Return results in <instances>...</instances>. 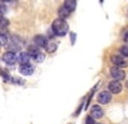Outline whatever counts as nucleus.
I'll list each match as a JSON object with an SVG mask.
<instances>
[{
  "label": "nucleus",
  "instance_id": "14",
  "mask_svg": "<svg viewBox=\"0 0 128 124\" xmlns=\"http://www.w3.org/2000/svg\"><path fill=\"white\" fill-rule=\"evenodd\" d=\"M6 49H8V51H13V53H16V51L20 50V45L17 44V42H8Z\"/></svg>",
  "mask_w": 128,
  "mask_h": 124
},
{
  "label": "nucleus",
  "instance_id": "4",
  "mask_svg": "<svg viewBox=\"0 0 128 124\" xmlns=\"http://www.w3.org/2000/svg\"><path fill=\"white\" fill-rule=\"evenodd\" d=\"M2 59H3L4 63L8 64V65H14L18 61V56H17L16 53H13V51H6V53H4Z\"/></svg>",
  "mask_w": 128,
  "mask_h": 124
},
{
  "label": "nucleus",
  "instance_id": "20",
  "mask_svg": "<svg viewBox=\"0 0 128 124\" xmlns=\"http://www.w3.org/2000/svg\"><path fill=\"white\" fill-rule=\"evenodd\" d=\"M95 120H96V119H94L91 115H87V117H86V124H96Z\"/></svg>",
  "mask_w": 128,
  "mask_h": 124
},
{
  "label": "nucleus",
  "instance_id": "16",
  "mask_svg": "<svg viewBox=\"0 0 128 124\" xmlns=\"http://www.w3.org/2000/svg\"><path fill=\"white\" fill-rule=\"evenodd\" d=\"M10 82H12L13 85H18V86H23L24 85V81L22 78H18V77H12Z\"/></svg>",
  "mask_w": 128,
  "mask_h": 124
},
{
  "label": "nucleus",
  "instance_id": "9",
  "mask_svg": "<svg viewBox=\"0 0 128 124\" xmlns=\"http://www.w3.org/2000/svg\"><path fill=\"white\" fill-rule=\"evenodd\" d=\"M98 101L99 104H109L112 101V94L109 91H101L98 95Z\"/></svg>",
  "mask_w": 128,
  "mask_h": 124
},
{
  "label": "nucleus",
  "instance_id": "1",
  "mask_svg": "<svg viewBox=\"0 0 128 124\" xmlns=\"http://www.w3.org/2000/svg\"><path fill=\"white\" fill-rule=\"evenodd\" d=\"M51 29H52V32H54V35H56L59 37H63V36H66L68 33L69 26L66 22V19L56 18V19H54V22H52V24H51Z\"/></svg>",
  "mask_w": 128,
  "mask_h": 124
},
{
  "label": "nucleus",
  "instance_id": "8",
  "mask_svg": "<svg viewBox=\"0 0 128 124\" xmlns=\"http://www.w3.org/2000/svg\"><path fill=\"white\" fill-rule=\"evenodd\" d=\"M90 115L94 119H101L104 117V111L99 105H92L91 109H90Z\"/></svg>",
  "mask_w": 128,
  "mask_h": 124
},
{
  "label": "nucleus",
  "instance_id": "19",
  "mask_svg": "<svg viewBox=\"0 0 128 124\" xmlns=\"http://www.w3.org/2000/svg\"><path fill=\"white\" fill-rule=\"evenodd\" d=\"M0 23H2V28H6L8 26H9V20L8 19H5L4 17H2V18H0Z\"/></svg>",
  "mask_w": 128,
  "mask_h": 124
},
{
  "label": "nucleus",
  "instance_id": "22",
  "mask_svg": "<svg viewBox=\"0 0 128 124\" xmlns=\"http://www.w3.org/2000/svg\"><path fill=\"white\" fill-rule=\"evenodd\" d=\"M70 41H72V45H74V42H76V33L74 32L70 33Z\"/></svg>",
  "mask_w": 128,
  "mask_h": 124
},
{
  "label": "nucleus",
  "instance_id": "3",
  "mask_svg": "<svg viewBox=\"0 0 128 124\" xmlns=\"http://www.w3.org/2000/svg\"><path fill=\"white\" fill-rule=\"evenodd\" d=\"M110 61H112V64L113 67H116V68H126L128 67V60L122 56L120 54H114L110 56Z\"/></svg>",
  "mask_w": 128,
  "mask_h": 124
},
{
  "label": "nucleus",
  "instance_id": "10",
  "mask_svg": "<svg viewBox=\"0 0 128 124\" xmlns=\"http://www.w3.org/2000/svg\"><path fill=\"white\" fill-rule=\"evenodd\" d=\"M34 72H35V67L31 64H24V65L19 67V73L23 76H32Z\"/></svg>",
  "mask_w": 128,
  "mask_h": 124
},
{
  "label": "nucleus",
  "instance_id": "2",
  "mask_svg": "<svg viewBox=\"0 0 128 124\" xmlns=\"http://www.w3.org/2000/svg\"><path fill=\"white\" fill-rule=\"evenodd\" d=\"M27 53L30 54V56L32 58V60H35L36 63H42V61L45 60V54L42 53V51L40 50L38 46H36L35 44L31 45L27 50Z\"/></svg>",
  "mask_w": 128,
  "mask_h": 124
},
{
  "label": "nucleus",
  "instance_id": "25",
  "mask_svg": "<svg viewBox=\"0 0 128 124\" xmlns=\"http://www.w3.org/2000/svg\"><path fill=\"white\" fill-rule=\"evenodd\" d=\"M104 3V0H100V4H102Z\"/></svg>",
  "mask_w": 128,
  "mask_h": 124
},
{
  "label": "nucleus",
  "instance_id": "15",
  "mask_svg": "<svg viewBox=\"0 0 128 124\" xmlns=\"http://www.w3.org/2000/svg\"><path fill=\"white\" fill-rule=\"evenodd\" d=\"M56 47H58V42H56V41H50L49 45H48L46 51H48V53H52V51L56 50Z\"/></svg>",
  "mask_w": 128,
  "mask_h": 124
},
{
  "label": "nucleus",
  "instance_id": "11",
  "mask_svg": "<svg viewBox=\"0 0 128 124\" xmlns=\"http://www.w3.org/2000/svg\"><path fill=\"white\" fill-rule=\"evenodd\" d=\"M32 60V58L30 56V54L28 53H20L19 55H18V61H19V64L20 65H24V64H30V61Z\"/></svg>",
  "mask_w": 128,
  "mask_h": 124
},
{
  "label": "nucleus",
  "instance_id": "12",
  "mask_svg": "<svg viewBox=\"0 0 128 124\" xmlns=\"http://www.w3.org/2000/svg\"><path fill=\"white\" fill-rule=\"evenodd\" d=\"M70 10H68L64 5H62L59 9H58V14H59V18H62V19H67L69 15H70Z\"/></svg>",
  "mask_w": 128,
  "mask_h": 124
},
{
  "label": "nucleus",
  "instance_id": "26",
  "mask_svg": "<svg viewBox=\"0 0 128 124\" xmlns=\"http://www.w3.org/2000/svg\"><path fill=\"white\" fill-rule=\"evenodd\" d=\"M96 124H101V123H96Z\"/></svg>",
  "mask_w": 128,
  "mask_h": 124
},
{
  "label": "nucleus",
  "instance_id": "18",
  "mask_svg": "<svg viewBox=\"0 0 128 124\" xmlns=\"http://www.w3.org/2000/svg\"><path fill=\"white\" fill-rule=\"evenodd\" d=\"M119 51H120V55H122V56H124V58H128V46L123 45V46L119 49Z\"/></svg>",
  "mask_w": 128,
  "mask_h": 124
},
{
  "label": "nucleus",
  "instance_id": "13",
  "mask_svg": "<svg viewBox=\"0 0 128 124\" xmlns=\"http://www.w3.org/2000/svg\"><path fill=\"white\" fill-rule=\"evenodd\" d=\"M64 6H66L68 10H70V12H74L77 8V0H64Z\"/></svg>",
  "mask_w": 128,
  "mask_h": 124
},
{
  "label": "nucleus",
  "instance_id": "6",
  "mask_svg": "<svg viewBox=\"0 0 128 124\" xmlns=\"http://www.w3.org/2000/svg\"><path fill=\"white\" fill-rule=\"evenodd\" d=\"M34 42L36 46H38L40 49H48V45H49V41H48V37L44 36V35H36L34 37Z\"/></svg>",
  "mask_w": 128,
  "mask_h": 124
},
{
  "label": "nucleus",
  "instance_id": "5",
  "mask_svg": "<svg viewBox=\"0 0 128 124\" xmlns=\"http://www.w3.org/2000/svg\"><path fill=\"white\" fill-rule=\"evenodd\" d=\"M110 76L114 81H123L126 78V73L122 68H116V67H112L110 68Z\"/></svg>",
  "mask_w": 128,
  "mask_h": 124
},
{
  "label": "nucleus",
  "instance_id": "7",
  "mask_svg": "<svg viewBox=\"0 0 128 124\" xmlns=\"http://www.w3.org/2000/svg\"><path fill=\"white\" fill-rule=\"evenodd\" d=\"M122 88H123V86H122V83L119 81H110L109 82V85H108V91L110 92V94H120L122 92Z\"/></svg>",
  "mask_w": 128,
  "mask_h": 124
},
{
  "label": "nucleus",
  "instance_id": "17",
  "mask_svg": "<svg viewBox=\"0 0 128 124\" xmlns=\"http://www.w3.org/2000/svg\"><path fill=\"white\" fill-rule=\"evenodd\" d=\"M2 78L4 82H10V79H12V77H9V73L5 69H2Z\"/></svg>",
  "mask_w": 128,
  "mask_h": 124
},
{
  "label": "nucleus",
  "instance_id": "24",
  "mask_svg": "<svg viewBox=\"0 0 128 124\" xmlns=\"http://www.w3.org/2000/svg\"><path fill=\"white\" fill-rule=\"evenodd\" d=\"M123 38H124V42H126V44H128V31L124 33V37H123Z\"/></svg>",
  "mask_w": 128,
  "mask_h": 124
},
{
  "label": "nucleus",
  "instance_id": "21",
  "mask_svg": "<svg viewBox=\"0 0 128 124\" xmlns=\"http://www.w3.org/2000/svg\"><path fill=\"white\" fill-rule=\"evenodd\" d=\"M0 13H2V17H4V14L6 13V6L4 3H2V6H0Z\"/></svg>",
  "mask_w": 128,
  "mask_h": 124
},
{
  "label": "nucleus",
  "instance_id": "23",
  "mask_svg": "<svg viewBox=\"0 0 128 124\" xmlns=\"http://www.w3.org/2000/svg\"><path fill=\"white\" fill-rule=\"evenodd\" d=\"M2 3L6 4V3H17V0H2Z\"/></svg>",
  "mask_w": 128,
  "mask_h": 124
}]
</instances>
